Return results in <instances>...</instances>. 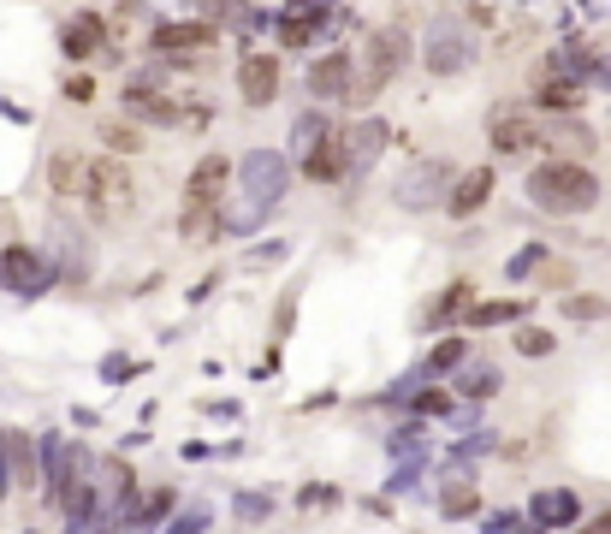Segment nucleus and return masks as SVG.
I'll return each instance as SVG.
<instances>
[{"mask_svg": "<svg viewBox=\"0 0 611 534\" xmlns=\"http://www.w3.org/2000/svg\"><path fill=\"white\" fill-rule=\"evenodd\" d=\"M351 83H357V60H351V54H327V60L309 66V90L327 95V101L351 95Z\"/></svg>", "mask_w": 611, "mask_h": 534, "instance_id": "6", "label": "nucleus"}, {"mask_svg": "<svg viewBox=\"0 0 611 534\" xmlns=\"http://www.w3.org/2000/svg\"><path fill=\"white\" fill-rule=\"evenodd\" d=\"M517 351H522V356H547V351H552V333H534V326H529V333L517 339Z\"/></svg>", "mask_w": 611, "mask_h": 534, "instance_id": "16", "label": "nucleus"}, {"mask_svg": "<svg viewBox=\"0 0 611 534\" xmlns=\"http://www.w3.org/2000/svg\"><path fill=\"white\" fill-rule=\"evenodd\" d=\"M534 143H540L534 119H522V113H499V119H493V149L522 154V149H534Z\"/></svg>", "mask_w": 611, "mask_h": 534, "instance_id": "10", "label": "nucleus"}, {"mask_svg": "<svg viewBox=\"0 0 611 534\" xmlns=\"http://www.w3.org/2000/svg\"><path fill=\"white\" fill-rule=\"evenodd\" d=\"M273 90H279V66L268 54H250V60L238 66V95L250 101V108H268Z\"/></svg>", "mask_w": 611, "mask_h": 534, "instance_id": "7", "label": "nucleus"}, {"mask_svg": "<svg viewBox=\"0 0 611 534\" xmlns=\"http://www.w3.org/2000/svg\"><path fill=\"white\" fill-rule=\"evenodd\" d=\"M101 143H108L113 154H137V149H143V125H108V131H101Z\"/></svg>", "mask_w": 611, "mask_h": 534, "instance_id": "13", "label": "nucleus"}, {"mask_svg": "<svg viewBox=\"0 0 611 534\" xmlns=\"http://www.w3.org/2000/svg\"><path fill=\"white\" fill-rule=\"evenodd\" d=\"M540 101H547V108H575L582 95H575V83L558 78V83H547V90H540Z\"/></svg>", "mask_w": 611, "mask_h": 534, "instance_id": "14", "label": "nucleus"}, {"mask_svg": "<svg viewBox=\"0 0 611 534\" xmlns=\"http://www.w3.org/2000/svg\"><path fill=\"white\" fill-rule=\"evenodd\" d=\"M0 280H7L12 291H24V298H30V291H42V280H48V273H42V262H37L30 250H7V255H0Z\"/></svg>", "mask_w": 611, "mask_h": 534, "instance_id": "9", "label": "nucleus"}, {"mask_svg": "<svg viewBox=\"0 0 611 534\" xmlns=\"http://www.w3.org/2000/svg\"><path fill=\"white\" fill-rule=\"evenodd\" d=\"M344 167H351V143H344V137H321V143L309 149V161H303V172H309V179H321V184L344 179Z\"/></svg>", "mask_w": 611, "mask_h": 534, "instance_id": "8", "label": "nucleus"}, {"mask_svg": "<svg viewBox=\"0 0 611 534\" xmlns=\"http://www.w3.org/2000/svg\"><path fill=\"white\" fill-rule=\"evenodd\" d=\"M96 48H101V19H96V12H83V19L66 24V54H72V60H90Z\"/></svg>", "mask_w": 611, "mask_h": 534, "instance_id": "12", "label": "nucleus"}, {"mask_svg": "<svg viewBox=\"0 0 611 534\" xmlns=\"http://www.w3.org/2000/svg\"><path fill=\"white\" fill-rule=\"evenodd\" d=\"M0 493H7V475H0Z\"/></svg>", "mask_w": 611, "mask_h": 534, "instance_id": "21", "label": "nucleus"}, {"mask_svg": "<svg viewBox=\"0 0 611 534\" xmlns=\"http://www.w3.org/2000/svg\"><path fill=\"white\" fill-rule=\"evenodd\" d=\"M487 197H493V172H487V167L463 172V184H458V191H451V214H475Z\"/></svg>", "mask_w": 611, "mask_h": 534, "instance_id": "11", "label": "nucleus"}, {"mask_svg": "<svg viewBox=\"0 0 611 534\" xmlns=\"http://www.w3.org/2000/svg\"><path fill=\"white\" fill-rule=\"evenodd\" d=\"M534 511H540V516H570L575 505H570V493H547V498H540Z\"/></svg>", "mask_w": 611, "mask_h": 534, "instance_id": "17", "label": "nucleus"}, {"mask_svg": "<svg viewBox=\"0 0 611 534\" xmlns=\"http://www.w3.org/2000/svg\"><path fill=\"white\" fill-rule=\"evenodd\" d=\"M72 202H83V214L101 220V226H113V220H126L137 209V179L126 172L119 154H83Z\"/></svg>", "mask_w": 611, "mask_h": 534, "instance_id": "1", "label": "nucleus"}, {"mask_svg": "<svg viewBox=\"0 0 611 534\" xmlns=\"http://www.w3.org/2000/svg\"><path fill=\"white\" fill-rule=\"evenodd\" d=\"M529 202L547 214H588L600 202V179L575 161H547L529 172Z\"/></svg>", "mask_w": 611, "mask_h": 534, "instance_id": "3", "label": "nucleus"}, {"mask_svg": "<svg viewBox=\"0 0 611 534\" xmlns=\"http://www.w3.org/2000/svg\"><path fill=\"white\" fill-rule=\"evenodd\" d=\"M149 48L161 60H202L208 48H220V30L208 24V19H172V24H161L149 37Z\"/></svg>", "mask_w": 611, "mask_h": 534, "instance_id": "4", "label": "nucleus"}, {"mask_svg": "<svg viewBox=\"0 0 611 534\" xmlns=\"http://www.w3.org/2000/svg\"><path fill=\"white\" fill-rule=\"evenodd\" d=\"M517 315V303H481L475 315H469V326H493V321H511Z\"/></svg>", "mask_w": 611, "mask_h": 534, "instance_id": "15", "label": "nucleus"}, {"mask_svg": "<svg viewBox=\"0 0 611 534\" xmlns=\"http://www.w3.org/2000/svg\"><path fill=\"white\" fill-rule=\"evenodd\" d=\"M226 179H232V161L226 154H202L184 179V209H179V226L190 244H208V232L220 226V197H226Z\"/></svg>", "mask_w": 611, "mask_h": 534, "instance_id": "2", "label": "nucleus"}, {"mask_svg": "<svg viewBox=\"0 0 611 534\" xmlns=\"http://www.w3.org/2000/svg\"><path fill=\"white\" fill-rule=\"evenodd\" d=\"M582 534H611V511H605V516H600V523H588V528H582Z\"/></svg>", "mask_w": 611, "mask_h": 534, "instance_id": "20", "label": "nucleus"}, {"mask_svg": "<svg viewBox=\"0 0 611 534\" xmlns=\"http://www.w3.org/2000/svg\"><path fill=\"white\" fill-rule=\"evenodd\" d=\"M593 315H600V303H593V298H570V321H593Z\"/></svg>", "mask_w": 611, "mask_h": 534, "instance_id": "18", "label": "nucleus"}, {"mask_svg": "<svg viewBox=\"0 0 611 534\" xmlns=\"http://www.w3.org/2000/svg\"><path fill=\"white\" fill-rule=\"evenodd\" d=\"M126 108H131V119H149V125H184V119H190L184 101L167 95V90H154V83H131Z\"/></svg>", "mask_w": 611, "mask_h": 534, "instance_id": "5", "label": "nucleus"}, {"mask_svg": "<svg viewBox=\"0 0 611 534\" xmlns=\"http://www.w3.org/2000/svg\"><path fill=\"white\" fill-rule=\"evenodd\" d=\"M66 95H72V101H90L96 90H90V78H72V83H66Z\"/></svg>", "mask_w": 611, "mask_h": 534, "instance_id": "19", "label": "nucleus"}]
</instances>
